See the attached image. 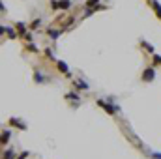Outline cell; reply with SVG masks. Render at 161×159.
I'll return each instance as SVG.
<instances>
[{"label":"cell","mask_w":161,"mask_h":159,"mask_svg":"<svg viewBox=\"0 0 161 159\" xmlns=\"http://www.w3.org/2000/svg\"><path fill=\"white\" fill-rule=\"evenodd\" d=\"M75 86H77V88H83V90H86V88H88V84H86V82H83V81H77V82H75Z\"/></svg>","instance_id":"cell-7"},{"label":"cell","mask_w":161,"mask_h":159,"mask_svg":"<svg viewBox=\"0 0 161 159\" xmlns=\"http://www.w3.org/2000/svg\"><path fill=\"white\" fill-rule=\"evenodd\" d=\"M56 66H58V70H60L62 73H66L67 77H70V67H67V66H66L64 62H60V60H58V62H56Z\"/></svg>","instance_id":"cell-4"},{"label":"cell","mask_w":161,"mask_h":159,"mask_svg":"<svg viewBox=\"0 0 161 159\" xmlns=\"http://www.w3.org/2000/svg\"><path fill=\"white\" fill-rule=\"evenodd\" d=\"M10 124H11V125H15V127H19V129H25V127H26L25 124H22V122H19L17 118H11V120H10Z\"/></svg>","instance_id":"cell-5"},{"label":"cell","mask_w":161,"mask_h":159,"mask_svg":"<svg viewBox=\"0 0 161 159\" xmlns=\"http://www.w3.org/2000/svg\"><path fill=\"white\" fill-rule=\"evenodd\" d=\"M17 28H19V32H21V34H25V32H26L25 25H21V22H19V25H17Z\"/></svg>","instance_id":"cell-9"},{"label":"cell","mask_w":161,"mask_h":159,"mask_svg":"<svg viewBox=\"0 0 161 159\" xmlns=\"http://www.w3.org/2000/svg\"><path fill=\"white\" fill-rule=\"evenodd\" d=\"M154 10H155V13H157V17L161 19V6H159L157 2H154Z\"/></svg>","instance_id":"cell-8"},{"label":"cell","mask_w":161,"mask_h":159,"mask_svg":"<svg viewBox=\"0 0 161 159\" xmlns=\"http://www.w3.org/2000/svg\"><path fill=\"white\" fill-rule=\"evenodd\" d=\"M154 75H155V71L152 70V67H148V70L143 73V79H144V81H152V79H154Z\"/></svg>","instance_id":"cell-3"},{"label":"cell","mask_w":161,"mask_h":159,"mask_svg":"<svg viewBox=\"0 0 161 159\" xmlns=\"http://www.w3.org/2000/svg\"><path fill=\"white\" fill-rule=\"evenodd\" d=\"M98 105H99L101 109H105V110L109 112V114H114V110H116V109H112V107H111L109 103H105V101H98Z\"/></svg>","instance_id":"cell-2"},{"label":"cell","mask_w":161,"mask_h":159,"mask_svg":"<svg viewBox=\"0 0 161 159\" xmlns=\"http://www.w3.org/2000/svg\"><path fill=\"white\" fill-rule=\"evenodd\" d=\"M49 36H51V38H58V36H60V32H56V30L53 32V28H51V30H49Z\"/></svg>","instance_id":"cell-10"},{"label":"cell","mask_w":161,"mask_h":159,"mask_svg":"<svg viewBox=\"0 0 161 159\" xmlns=\"http://www.w3.org/2000/svg\"><path fill=\"white\" fill-rule=\"evenodd\" d=\"M99 2V0H88V6H96Z\"/></svg>","instance_id":"cell-11"},{"label":"cell","mask_w":161,"mask_h":159,"mask_svg":"<svg viewBox=\"0 0 161 159\" xmlns=\"http://www.w3.org/2000/svg\"><path fill=\"white\" fill-rule=\"evenodd\" d=\"M10 135H11L10 131H4V133H2V144H6V142L10 141Z\"/></svg>","instance_id":"cell-6"},{"label":"cell","mask_w":161,"mask_h":159,"mask_svg":"<svg viewBox=\"0 0 161 159\" xmlns=\"http://www.w3.org/2000/svg\"><path fill=\"white\" fill-rule=\"evenodd\" d=\"M4 159H13V153H11V152H8V153L4 155Z\"/></svg>","instance_id":"cell-12"},{"label":"cell","mask_w":161,"mask_h":159,"mask_svg":"<svg viewBox=\"0 0 161 159\" xmlns=\"http://www.w3.org/2000/svg\"><path fill=\"white\" fill-rule=\"evenodd\" d=\"M51 6H53V8L66 10V8H70V6H71V2H70V0H60V2H51Z\"/></svg>","instance_id":"cell-1"}]
</instances>
